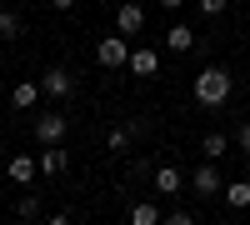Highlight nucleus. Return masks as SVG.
I'll return each mask as SVG.
<instances>
[{"label": "nucleus", "mask_w": 250, "mask_h": 225, "mask_svg": "<svg viewBox=\"0 0 250 225\" xmlns=\"http://www.w3.org/2000/svg\"><path fill=\"white\" fill-rule=\"evenodd\" d=\"M220 200H225L230 210H250V180H225Z\"/></svg>", "instance_id": "nucleus-12"}, {"label": "nucleus", "mask_w": 250, "mask_h": 225, "mask_svg": "<svg viewBox=\"0 0 250 225\" xmlns=\"http://www.w3.org/2000/svg\"><path fill=\"white\" fill-rule=\"evenodd\" d=\"M125 60H130L125 35H105V40L95 45V65H100V70H125Z\"/></svg>", "instance_id": "nucleus-2"}, {"label": "nucleus", "mask_w": 250, "mask_h": 225, "mask_svg": "<svg viewBox=\"0 0 250 225\" xmlns=\"http://www.w3.org/2000/svg\"><path fill=\"white\" fill-rule=\"evenodd\" d=\"M125 70H130L135 80H150V75H160V55L140 45V50H130V60H125Z\"/></svg>", "instance_id": "nucleus-7"}, {"label": "nucleus", "mask_w": 250, "mask_h": 225, "mask_svg": "<svg viewBox=\"0 0 250 225\" xmlns=\"http://www.w3.org/2000/svg\"><path fill=\"white\" fill-rule=\"evenodd\" d=\"M155 5H160V10H180L185 0H155Z\"/></svg>", "instance_id": "nucleus-22"}, {"label": "nucleus", "mask_w": 250, "mask_h": 225, "mask_svg": "<svg viewBox=\"0 0 250 225\" xmlns=\"http://www.w3.org/2000/svg\"><path fill=\"white\" fill-rule=\"evenodd\" d=\"M195 100H200V105L205 110H220L225 105V100H230V90H235V80H230V70H225V65H205V70H195Z\"/></svg>", "instance_id": "nucleus-1"}, {"label": "nucleus", "mask_w": 250, "mask_h": 225, "mask_svg": "<svg viewBox=\"0 0 250 225\" xmlns=\"http://www.w3.org/2000/svg\"><path fill=\"white\" fill-rule=\"evenodd\" d=\"M165 45H170V55L195 50V30H190V25H170V30H165Z\"/></svg>", "instance_id": "nucleus-13"}, {"label": "nucleus", "mask_w": 250, "mask_h": 225, "mask_svg": "<svg viewBox=\"0 0 250 225\" xmlns=\"http://www.w3.org/2000/svg\"><path fill=\"white\" fill-rule=\"evenodd\" d=\"M40 95H45V90H40V80H15V85H10V105H15V110H35Z\"/></svg>", "instance_id": "nucleus-9"}, {"label": "nucleus", "mask_w": 250, "mask_h": 225, "mask_svg": "<svg viewBox=\"0 0 250 225\" xmlns=\"http://www.w3.org/2000/svg\"><path fill=\"white\" fill-rule=\"evenodd\" d=\"M50 10H75V0H50Z\"/></svg>", "instance_id": "nucleus-23"}, {"label": "nucleus", "mask_w": 250, "mask_h": 225, "mask_svg": "<svg viewBox=\"0 0 250 225\" xmlns=\"http://www.w3.org/2000/svg\"><path fill=\"white\" fill-rule=\"evenodd\" d=\"M5 175H10V185H20V190H25L30 180L40 175V160H35V155H10V170H5Z\"/></svg>", "instance_id": "nucleus-8"}, {"label": "nucleus", "mask_w": 250, "mask_h": 225, "mask_svg": "<svg viewBox=\"0 0 250 225\" xmlns=\"http://www.w3.org/2000/svg\"><path fill=\"white\" fill-rule=\"evenodd\" d=\"M115 30L120 35H140L145 30V5H140V0H125V5L115 10Z\"/></svg>", "instance_id": "nucleus-6"}, {"label": "nucleus", "mask_w": 250, "mask_h": 225, "mask_svg": "<svg viewBox=\"0 0 250 225\" xmlns=\"http://www.w3.org/2000/svg\"><path fill=\"white\" fill-rule=\"evenodd\" d=\"M0 5H5V0H0Z\"/></svg>", "instance_id": "nucleus-24"}, {"label": "nucleus", "mask_w": 250, "mask_h": 225, "mask_svg": "<svg viewBox=\"0 0 250 225\" xmlns=\"http://www.w3.org/2000/svg\"><path fill=\"white\" fill-rule=\"evenodd\" d=\"M190 190H195V195H205V200L225 190V180H220V170H215V160H205V165L190 175Z\"/></svg>", "instance_id": "nucleus-5"}, {"label": "nucleus", "mask_w": 250, "mask_h": 225, "mask_svg": "<svg viewBox=\"0 0 250 225\" xmlns=\"http://www.w3.org/2000/svg\"><path fill=\"white\" fill-rule=\"evenodd\" d=\"M150 185H155L160 195H170V200H175V195H180V185H185V175H180L175 165H155V175H150Z\"/></svg>", "instance_id": "nucleus-11"}, {"label": "nucleus", "mask_w": 250, "mask_h": 225, "mask_svg": "<svg viewBox=\"0 0 250 225\" xmlns=\"http://www.w3.org/2000/svg\"><path fill=\"white\" fill-rule=\"evenodd\" d=\"M200 150H205V160H220L225 150H230V135H220V130H215V135H205V145H200Z\"/></svg>", "instance_id": "nucleus-15"}, {"label": "nucleus", "mask_w": 250, "mask_h": 225, "mask_svg": "<svg viewBox=\"0 0 250 225\" xmlns=\"http://www.w3.org/2000/svg\"><path fill=\"white\" fill-rule=\"evenodd\" d=\"M35 160H40V175H45V180H55V175H65V165H70V155L60 150V145H45V150H40Z\"/></svg>", "instance_id": "nucleus-10"}, {"label": "nucleus", "mask_w": 250, "mask_h": 225, "mask_svg": "<svg viewBox=\"0 0 250 225\" xmlns=\"http://www.w3.org/2000/svg\"><path fill=\"white\" fill-rule=\"evenodd\" d=\"M15 35H20V15L0 5V40H15Z\"/></svg>", "instance_id": "nucleus-16"}, {"label": "nucleus", "mask_w": 250, "mask_h": 225, "mask_svg": "<svg viewBox=\"0 0 250 225\" xmlns=\"http://www.w3.org/2000/svg\"><path fill=\"white\" fill-rule=\"evenodd\" d=\"M130 175H135V180H150L155 165H150V160H130Z\"/></svg>", "instance_id": "nucleus-20"}, {"label": "nucleus", "mask_w": 250, "mask_h": 225, "mask_svg": "<svg viewBox=\"0 0 250 225\" xmlns=\"http://www.w3.org/2000/svg\"><path fill=\"white\" fill-rule=\"evenodd\" d=\"M195 5H200V15H225L230 0H195Z\"/></svg>", "instance_id": "nucleus-19"}, {"label": "nucleus", "mask_w": 250, "mask_h": 225, "mask_svg": "<svg viewBox=\"0 0 250 225\" xmlns=\"http://www.w3.org/2000/svg\"><path fill=\"white\" fill-rule=\"evenodd\" d=\"M65 135H70V120L60 115V110H45V115H35V140H40V145H60Z\"/></svg>", "instance_id": "nucleus-3"}, {"label": "nucleus", "mask_w": 250, "mask_h": 225, "mask_svg": "<svg viewBox=\"0 0 250 225\" xmlns=\"http://www.w3.org/2000/svg\"><path fill=\"white\" fill-rule=\"evenodd\" d=\"M40 90H45L50 100H70V90H75V75H70V70H60V65H50L45 75H40Z\"/></svg>", "instance_id": "nucleus-4"}, {"label": "nucleus", "mask_w": 250, "mask_h": 225, "mask_svg": "<svg viewBox=\"0 0 250 225\" xmlns=\"http://www.w3.org/2000/svg\"><path fill=\"white\" fill-rule=\"evenodd\" d=\"M235 145H240V150H245V155H250V120H245V125H240V130H235Z\"/></svg>", "instance_id": "nucleus-21"}, {"label": "nucleus", "mask_w": 250, "mask_h": 225, "mask_svg": "<svg viewBox=\"0 0 250 225\" xmlns=\"http://www.w3.org/2000/svg\"><path fill=\"white\" fill-rule=\"evenodd\" d=\"M15 215H20V220H35V215H40V195H20Z\"/></svg>", "instance_id": "nucleus-18"}, {"label": "nucleus", "mask_w": 250, "mask_h": 225, "mask_svg": "<svg viewBox=\"0 0 250 225\" xmlns=\"http://www.w3.org/2000/svg\"><path fill=\"white\" fill-rule=\"evenodd\" d=\"M125 215H130V225H160V220H165V215H160V205H150V200H135Z\"/></svg>", "instance_id": "nucleus-14"}, {"label": "nucleus", "mask_w": 250, "mask_h": 225, "mask_svg": "<svg viewBox=\"0 0 250 225\" xmlns=\"http://www.w3.org/2000/svg\"><path fill=\"white\" fill-rule=\"evenodd\" d=\"M130 135H140V125H120V130H110L105 145H110V150H125V145H130Z\"/></svg>", "instance_id": "nucleus-17"}]
</instances>
